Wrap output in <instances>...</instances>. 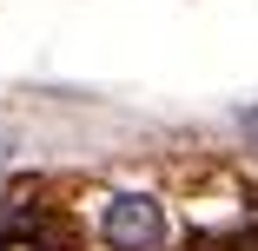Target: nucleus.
Here are the masks:
<instances>
[{
	"mask_svg": "<svg viewBox=\"0 0 258 251\" xmlns=\"http://www.w3.org/2000/svg\"><path fill=\"white\" fill-rule=\"evenodd\" d=\"M99 231H106V244H119V251H159L166 212H159L152 192H113L106 205H99Z\"/></svg>",
	"mask_w": 258,
	"mask_h": 251,
	"instance_id": "f257e3e1",
	"label": "nucleus"
},
{
	"mask_svg": "<svg viewBox=\"0 0 258 251\" xmlns=\"http://www.w3.org/2000/svg\"><path fill=\"white\" fill-rule=\"evenodd\" d=\"M238 126H245V132H251V139H258V106H251V113H245V119H238Z\"/></svg>",
	"mask_w": 258,
	"mask_h": 251,
	"instance_id": "f03ea898",
	"label": "nucleus"
}]
</instances>
